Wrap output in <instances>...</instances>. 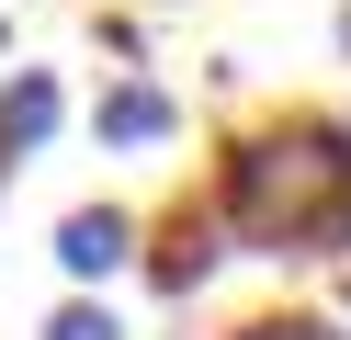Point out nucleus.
I'll return each instance as SVG.
<instances>
[{"instance_id": "nucleus-3", "label": "nucleus", "mask_w": 351, "mask_h": 340, "mask_svg": "<svg viewBox=\"0 0 351 340\" xmlns=\"http://www.w3.org/2000/svg\"><path fill=\"white\" fill-rule=\"evenodd\" d=\"M215 261H227V227H215L204 204H182V216L159 227V249H147V284H159V295H193Z\"/></svg>"}, {"instance_id": "nucleus-4", "label": "nucleus", "mask_w": 351, "mask_h": 340, "mask_svg": "<svg viewBox=\"0 0 351 340\" xmlns=\"http://www.w3.org/2000/svg\"><path fill=\"white\" fill-rule=\"evenodd\" d=\"M91 136L102 148H170V136H182V102H170L159 80H114L102 113H91Z\"/></svg>"}, {"instance_id": "nucleus-1", "label": "nucleus", "mask_w": 351, "mask_h": 340, "mask_svg": "<svg viewBox=\"0 0 351 340\" xmlns=\"http://www.w3.org/2000/svg\"><path fill=\"white\" fill-rule=\"evenodd\" d=\"M215 216H227L238 249H261V261H328V249L351 238V125H328V113L250 125L227 148Z\"/></svg>"}, {"instance_id": "nucleus-8", "label": "nucleus", "mask_w": 351, "mask_h": 340, "mask_svg": "<svg viewBox=\"0 0 351 340\" xmlns=\"http://www.w3.org/2000/svg\"><path fill=\"white\" fill-rule=\"evenodd\" d=\"M0 181H12V159H0Z\"/></svg>"}, {"instance_id": "nucleus-5", "label": "nucleus", "mask_w": 351, "mask_h": 340, "mask_svg": "<svg viewBox=\"0 0 351 340\" xmlns=\"http://www.w3.org/2000/svg\"><path fill=\"white\" fill-rule=\"evenodd\" d=\"M57 125H69L57 80H46V68H12V80H0V159H34Z\"/></svg>"}, {"instance_id": "nucleus-2", "label": "nucleus", "mask_w": 351, "mask_h": 340, "mask_svg": "<svg viewBox=\"0 0 351 340\" xmlns=\"http://www.w3.org/2000/svg\"><path fill=\"white\" fill-rule=\"evenodd\" d=\"M125 261H136V216L125 204H69L57 216V272L69 284H114Z\"/></svg>"}, {"instance_id": "nucleus-7", "label": "nucleus", "mask_w": 351, "mask_h": 340, "mask_svg": "<svg viewBox=\"0 0 351 340\" xmlns=\"http://www.w3.org/2000/svg\"><path fill=\"white\" fill-rule=\"evenodd\" d=\"M238 340H351V329H340V317H250Z\"/></svg>"}, {"instance_id": "nucleus-6", "label": "nucleus", "mask_w": 351, "mask_h": 340, "mask_svg": "<svg viewBox=\"0 0 351 340\" xmlns=\"http://www.w3.org/2000/svg\"><path fill=\"white\" fill-rule=\"evenodd\" d=\"M46 340H125V317H114V306H102V295H91V284H80V295H69V306H57V317H46Z\"/></svg>"}, {"instance_id": "nucleus-9", "label": "nucleus", "mask_w": 351, "mask_h": 340, "mask_svg": "<svg viewBox=\"0 0 351 340\" xmlns=\"http://www.w3.org/2000/svg\"><path fill=\"white\" fill-rule=\"evenodd\" d=\"M340 249H351V238H340Z\"/></svg>"}]
</instances>
